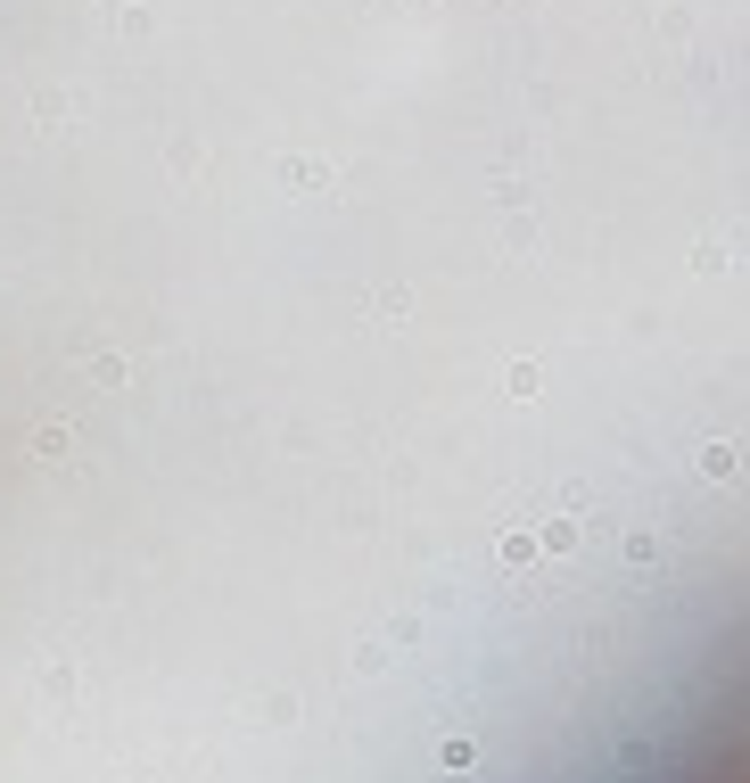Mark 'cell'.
<instances>
[{
	"mask_svg": "<svg viewBox=\"0 0 750 783\" xmlns=\"http://www.w3.org/2000/svg\"><path fill=\"white\" fill-rule=\"evenodd\" d=\"M470 759H479V742H470V734H446V742H437V767H446V775H470Z\"/></svg>",
	"mask_w": 750,
	"mask_h": 783,
	"instance_id": "6da1fadb",
	"label": "cell"
},
{
	"mask_svg": "<svg viewBox=\"0 0 750 783\" xmlns=\"http://www.w3.org/2000/svg\"><path fill=\"white\" fill-rule=\"evenodd\" d=\"M528 553H536V536H528V528H511V536H503V561H511V569H528Z\"/></svg>",
	"mask_w": 750,
	"mask_h": 783,
	"instance_id": "7a4b0ae2",
	"label": "cell"
},
{
	"mask_svg": "<svg viewBox=\"0 0 750 783\" xmlns=\"http://www.w3.org/2000/svg\"><path fill=\"white\" fill-rule=\"evenodd\" d=\"M701 479H734V446H709L701 454Z\"/></svg>",
	"mask_w": 750,
	"mask_h": 783,
	"instance_id": "3957f363",
	"label": "cell"
}]
</instances>
